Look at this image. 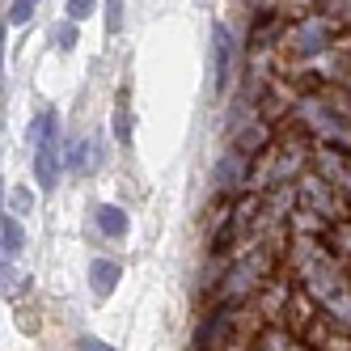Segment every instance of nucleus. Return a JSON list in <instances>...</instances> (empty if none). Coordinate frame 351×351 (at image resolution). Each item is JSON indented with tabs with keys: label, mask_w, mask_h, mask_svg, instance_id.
<instances>
[{
	"label": "nucleus",
	"mask_w": 351,
	"mask_h": 351,
	"mask_svg": "<svg viewBox=\"0 0 351 351\" xmlns=\"http://www.w3.org/2000/svg\"><path fill=\"white\" fill-rule=\"evenodd\" d=\"M0 245H5V263L9 258H17L21 254V245H26V233H21V220L9 212L5 216V224H0Z\"/></svg>",
	"instance_id": "10"
},
{
	"label": "nucleus",
	"mask_w": 351,
	"mask_h": 351,
	"mask_svg": "<svg viewBox=\"0 0 351 351\" xmlns=\"http://www.w3.org/2000/svg\"><path fill=\"white\" fill-rule=\"evenodd\" d=\"M119 280H123V267L110 263V258H97V263L89 267V284H93V296H97V300H106Z\"/></svg>",
	"instance_id": "6"
},
{
	"label": "nucleus",
	"mask_w": 351,
	"mask_h": 351,
	"mask_svg": "<svg viewBox=\"0 0 351 351\" xmlns=\"http://www.w3.org/2000/svg\"><path fill=\"white\" fill-rule=\"evenodd\" d=\"M114 140L132 144V114H128V93L119 97V114H114Z\"/></svg>",
	"instance_id": "12"
},
{
	"label": "nucleus",
	"mask_w": 351,
	"mask_h": 351,
	"mask_svg": "<svg viewBox=\"0 0 351 351\" xmlns=\"http://www.w3.org/2000/svg\"><path fill=\"white\" fill-rule=\"evenodd\" d=\"M56 47L60 51H72V47H77V21H68V26L56 30Z\"/></svg>",
	"instance_id": "14"
},
{
	"label": "nucleus",
	"mask_w": 351,
	"mask_h": 351,
	"mask_svg": "<svg viewBox=\"0 0 351 351\" xmlns=\"http://www.w3.org/2000/svg\"><path fill=\"white\" fill-rule=\"evenodd\" d=\"M339 186L330 178H322V173H300L296 178V195H300V208H309V212H322L330 224L347 220L343 216V199L335 195Z\"/></svg>",
	"instance_id": "3"
},
{
	"label": "nucleus",
	"mask_w": 351,
	"mask_h": 351,
	"mask_svg": "<svg viewBox=\"0 0 351 351\" xmlns=\"http://www.w3.org/2000/svg\"><path fill=\"white\" fill-rule=\"evenodd\" d=\"M34 136H43L38 153H34V178H38L43 191H56L60 186V123H56L51 110L34 123Z\"/></svg>",
	"instance_id": "2"
},
{
	"label": "nucleus",
	"mask_w": 351,
	"mask_h": 351,
	"mask_svg": "<svg viewBox=\"0 0 351 351\" xmlns=\"http://www.w3.org/2000/svg\"><path fill=\"white\" fill-rule=\"evenodd\" d=\"M123 26V0H106V30L114 34Z\"/></svg>",
	"instance_id": "16"
},
{
	"label": "nucleus",
	"mask_w": 351,
	"mask_h": 351,
	"mask_svg": "<svg viewBox=\"0 0 351 351\" xmlns=\"http://www.w3.org/2000/svg\"><path fill=\"white\" fill-rule=\"evenodd\" d=\"M254 351H300V347L292 343L288 330H275V326H267V330L258 335V343H254Z\"/></svg>",
	"instance_id": "11"
},
{
	"label": "nucleus",
	"mask_w": 351,
	"mask_h": 351,
	"mask_svg": "<svg viewBox=\"0 0 351 351\" xmlns=\"http://www.w3.org/2000/svg\"><path fill=\"white\" fill-rule=\"evenodd\" d=\"M85 148H89V144H77V140L68 144V165L77 169V173H81V169H89V157H85Z\"/></svg>",
	"instance_id": "15"
},
{
	"label": "nucleus",
	"mask_w": 351,
	"mask_h": 351,
	"mask_svg": "<svg viewBox=\"0 0 351 351\" xmlns=\"http://www.w3.org/2000/svg\"><path fill=\"white\" fill-rule=\"evenodd\" d=\"M245 173H250V157L237 153V148H229V153L220 157V165H216V191H233V186H241Z\"/></svg>",
	"instance_id": "5"
},
{
	"label": "nucleus",
	"mask_w": 351,
	"mask_h": 351,
	"mask_svg": "<svg viewBox=\"0 0 351 351\" xmlns=\"http://www.w3.org/2000/svg\"><path fill=\"white\" fill-rule=\"evenodd\" d=\"M326 241H330V254H335V263H339V267H343V263H351V216H347V220H339V224H330Z\"/></svg>",
	"instance_id": "8"
},
{
	"label": "nucleus",
	"mask_w": 351,
	"mask_h": 351,
	"mask_svg": "<svg viewBox=\"0 0 351 351\" xmlns=\"http://www.w3.org/2000/svg\"><path fill=\"white\" fill-rule=\"evenodd\" d=\"M263 148H271V123H267V119H254V123H250V128L237 136V153L254 157V153H263Z\"/></svg>",
	"instance_id": "7"
},
{
	"label": "nucleus",
	"mask_w": 351,
	"mask_h": 351,
	"mask_svg": "<svg viewBox=\"0 0 351 351\" xmlns=\"http://www.w3.org/2000/svg\"><path fill=\"white\" fill-rule=\"evenodd\" d=\"M93 13V0H68V21H85Z\"/></svg>",
	"instance_id": "17"
},
{
	"label": "nucleus",
	"mask_w": 351,
	"mask_h": 351,
	"mask_svg": "<svg viewBox=\"0 0 351 351\" xmlns=\"http://www.w3.org/2000/svg\"><path fill=\"white\" fill-rule=\"evenodd\" d=\"M97 229L106 237H128V212L114 208V204H102L97 208Z\"/></svg>",
	"instance_id": "9"
},
{
	"label": "nucleus",
	"mask_w": 351,
	"mask_h": 351,
	"mask_svg": "<svg viewBox=\"0 0 351 351\" xmlns=\"http://www.w3.org/2000/svg\"><path fill=\"white\" fill-rule=\"evenodd\" d=\"M339 21L330 13H309V17H296L292 21V30L284 38V47L292 56H322V51H330L335 38H339Z\"/></svg>",
	"instance_id": "1"
},
{
	"label": "nucleus",
	"mask_w": 351,
	"mask_h": 351,
	"mask_svg": "<svg viewBox=\"0 0 351 351\" xmlns=\"http://www.w3.org/2000/svg\"><path fill=\"white\" fill-rule=\"evenodd\" d=\"M77 351H114V347L102 343V339H93V335H81V339H77Z\"/></svg>",
	"instance_id": "19"
},
{
	"label": "nucleus",
	"mask_w": 351,
	"mask_h": 351,
	"mask_svg": "<svg viewBox=\"0 0 351 351\" xmlns=\"http://www.w3.org/2000/svg\"><path fill=\"white\" fill-rule=\"evenodd\" d=\"M229 60H233V38L216 21L212 26V85H216V93L229 89Z\"/></svg>",
	"instance_id": "4"
},
{
	"label": "nucleus",
	"mask_w": 351,
	"mask_h": 351,
	"mask_svg": "<svg viewBox=\"0 0 351 351\" xmlns=\"http://www.w3.org/2000/svg\"><path fill=\"white\" fill-rule=\"evenodd\" d=\"M30 13H34V0H13L9 5V26H26Z\"/></svg>",
	"instance_id": "13"
},
{
	"label": "nucleus",
	"mask_w": 351,
	"mask_h": 351,
	"mask_svg": "<svg viewBox=\"0 0 351 351\" xmlns=\"http://www.w3.org/2000/svg\"><path fill=\"white\" fill-rule=\"evenodd\" d=\"M9 204H13V216H26L34 199H30V191H13V195H9Z\"/></svg>",
	"instance_id": "18"
}]
</instances>
